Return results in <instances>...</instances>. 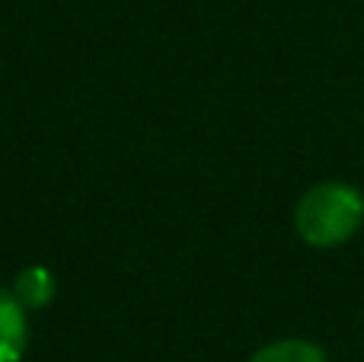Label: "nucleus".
<instances>
[{
	"label": "nucleus",
	"mask_w": 364,
	"mask_h": 362,
	"mask_svg": "<svg viewBox=\"0 0 364 362\" xmlns=\"http://www.w3.org/2000/svg\"><path fill=\"white\" fill-rule=\"evenodd\" d=\"M364 224V196L352 183L326 180L310 186L294 209V231L304 244L329 250L348 244Z\"/></svg>",
	"instance_id": "1"
},
{
	"label": "nucleus",
	"mask_w": 364,
	"mask_h": 362,
	"mask_svg": "<svg viewBox=\"0 0 364 362\" xmlns=\"http://www.w3.org/2000/svg\"><path fill=\"white\" fill-rule=\"evenodd\" d=\"M29 343L26 305L13 292L0 289V362H19Z\"/></svg>",
	"instance_id": "2"
},
{
	"label": "nucleus",
	"mask_w": 364,
	"mask_h": 362,
	"mask_svg": "<svg viewBox=\"0 0 364 362\" xmlns=\"http://www.w3.org/2000/svg\"><path fill=\"white\" fill-rule=\"evenodd\" d=\"M250 362H329L323 346H316L314 340H301V337H288V340H275V343L262 346L259 353H252Z\"/></svg>",
	"instance_id": "3"
},
{
	"label": "nucleus",
	"mask_w": 364,
	"mask_h": 362,
	"mask_svg": "<svg viewBox=\"0 0 364 362\" xmlns=\"http://www.w3.org/2000/svg\"><path fill=\"white\" fill-rule=\"evenodd\" d=\"M13 295H16L26 308L48 305L51 295H55V276H51L48 269H42V267L23 269V273L16 276V289H13Z\"/></svg>",
	"instance_id": "4"
}]
</instances>
